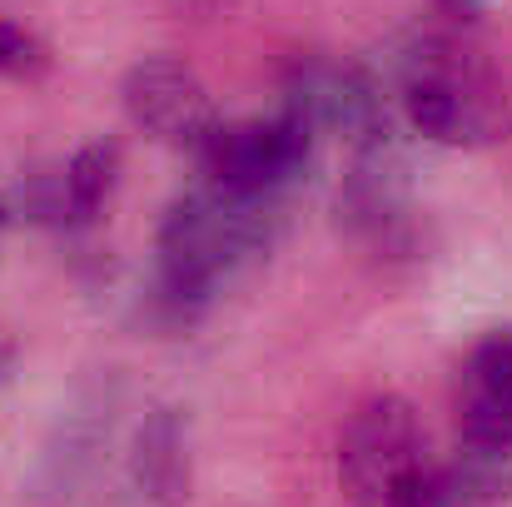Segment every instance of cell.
<instances>
[{"instance_id": "277c9868", "label": "cell", "mask_w": 512, "mask_h": 507, "mask_svg": "<svg viewBox=\"0 0 512 507\" xmlns=\"http://www.w3.org/2000/svg\"><path fill=\"white\" fill-rule=\"evenodd\" d=\"M309 155H314V130L299 115L279 110L269 120H234V125L219 120V130L199 150V165L209 184L229 194L284 204V194L309 169Z\"/></svg>"}, {"instance_id": "8992f818", "label": "cell", "mask_w": 512, "mask_h": 507, "mask_svg": "<svg viewBox=\"0 0 512 507\" xmlns=\"http://www.w3.org/2000/svg\"><path fill=\"white\" fill-rule=\"evenodd\" d=\"M458 453L512 463V324L468 353L458 388Z\"/></svg>"}, {"instance_id": "9c48e42d", "label": "cell", "mask_w": 512, "mask_h": 507, "mask_svg": "<svg viewBox=\"0 0 512 507\" xmlns=\"http://www.w3.org/2000/svg\"><path fill=\"white\" fill-rule=\"evenodd\" d=\"M130 488L145 507H184L189 498V428L179 408H155L130 443Z\"/></svg>"}, {"instance_id": "6da1fadb", "label": "cell", "mask_w": 512, "mask_h": 507, "mask_svg": "<svg viewBox=\"0 0 512 507\" xmlns=\"http://www.w3.org/2000/svg\"><path fill=\"white\" fill-rule=\"evenodd\" d=\"M279 224V199H244L209 179L174 194L155 239V309L170 324L199 319L214 294L274 244Z\"/></svg>"}, {"instance_id": "30bf717a", "label": "cell", "mask_w": 512, "mask_h": 507, "mask_svg": "<svg viewBox=\"0 0 512 507\" xmlns=\"http://www.w3.org/2000/svg\"><path fill=\"white\" fill-rule=\"evenodd\" d=\"M512 483V463L458 453L453 468H428L403 507H493Z\"/></svg>"}, {"instance_id": "7a4b0ae2", "label": "cell", "mask_w": 512, "mask_h": 507, "mask_svg": "<svg viewBox=\"0 0 512 507\" xmlns=\"http://www.w3.org/2000/svg\"><path fill=\"white\" fill-rule=\"evenodd\" d=\"M413 135L448 150H483L512 135L508 80L443 30H408L373 70Z\"/></svg>"}, {"instance_id": "ba28073f", "label": "cell", "mask_w": 512, "mask_h": 507, "mask_svg": "<svg viewBox=\"0 0 512 507\" xmlns=\"http://www.w3.org/2000/svg\"><path fill=\"white\" fill-rule=\"evenodd\" d=\"M110 413L115 408L105 398H90V403H80L75 413L60 418L55 443L45 448V463H40V498H45V507H75L85 498V488L100 473V453L110 443Z\"/></svg>"}, {"instance_id": "3957f363", "label": "cell", "mask_w": 512, "mask_h": 507, "mask_svg": "<svg viewBox=\"0 0 512 507\" xmlns=\"http://www.w3.org/2000/svg\"><path fill=\"white\" fill-rule=\"evenodd\" d=\"M428 443L403 393L363 398L339 433V483L353 507H403L428 473Z\"/></svg>"}, {"instance_id": "8fae6325", "label": "cell", "mask_w": 512, "mask_h": 507, "mask_svg": "<svg viewBox=\"0 0 512 507\" xmlns=\"http://www.w3.org/2000/svg\"><path fill=\"white\" fill-rule=\"evenodd\" d=\"M115 174H120V145L115 140H95V145L75 150L65 174L55 179L60 184V219L70 229L95 224L105 199H110V189H115Z\"/></svg>"}, {"instance_id": "52a82bcc", "label": "cell", "mask_w": 512, "mask_h": 507, "mask_svg": "<svg viewBox=\"0 0 512 507\" xmlns=\"http://www.w3.org/2000/svg\"><path fill=\"white\" fill-rule=\"evenodd\" d=\"M339 224L368 244H398L408 229V184L393 140L353 150V169L339 189Z\"/></svg>"}, {"instance_id": "7c38bea8", "label": "cell", "mask_w": 512, "mask_h": 507, "mask_svg": "<svg viewBox=\"0 0 512 507\" xmlns=\"http://www.w3.org/2000/svg\"><path fill=\"white\" fill-rule=\"evenodd\" d=\"M50 70V50L15 20H0V80H40Z\"/></svg>"}, {"instance_id": "5bb4252c", "label": "cell", "mask_w": 512, "mask_h": 507, "mask_svg": "<svg viewBox=\"0 0 512 507\" xmlns=\"http://www.w3.org/2000/svg\"><path fill=\"white\" fill-rule=\"evenodd\" d=\"M179 10H189V15H214V10H224L229 0H174Z\"/></svg>"}, {"instance_id": "5b68a950", "label": "cell", "mask_w": 512, "mask_h": 507, "mask_svg": "<svg viewBox=\"0 0 512 507\" xmlns=\"http://www.w3.org/2000/svg\"><path fill=\"white\" fill-rule=\"evenodd\" d=\"M125 115L160 145L199 155L204 140L219 130V110L209 85L199 80V70L179 55H145L140 65H130L125 85Z\"/></svg>"}, {"instance_id": "4fadbf2b", "label": "cell", "mask_w": 512, "mask_h": 507, "mask_svg": "<svg viewBox=\"0 0 512 507\" xmlns=\"http://www.w3.org/2000/svg\"><path fill=\"white\" fill-rule=\"evenodd\" d=\"M483 5H488V0H433V10L448 15V20H478Z\"/></svg>"}]
</instances>
